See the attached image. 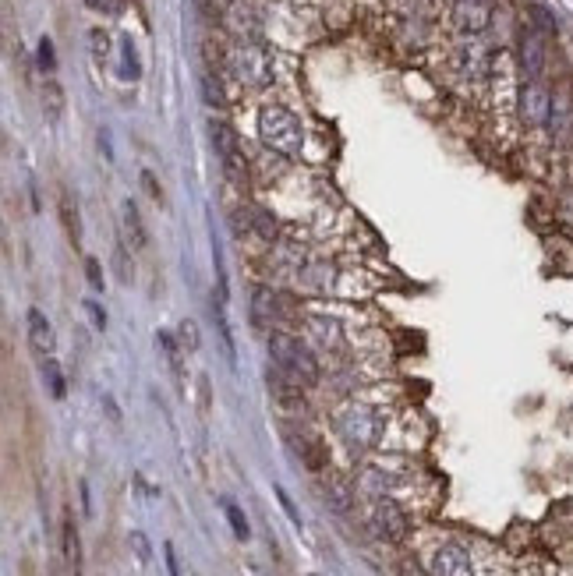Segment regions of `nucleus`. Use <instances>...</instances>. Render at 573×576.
Segmentation results:
<instances>
[{
    "instance_id": "f257e3e1",
    "label": "nucleus",
    "mask_w": 573,
    "mask_h": 576,
    "mask_svg": "<svg viewBox=\"0 0 573 576\" xmlns=\"http://www.w3.org/2000/svg\"><path fill=\"white\" fill-rule=\"evenodd\" d=\"M259 138L266 149L294 160V156H301V145H305V128H301V121L287 107L269 103V107L259 110Z\"/></svg>"
},
{
    "instance_id": "f03ea898",
    "label": "nucleus",
    "mask_w": 573,
    "mask_h": 576,
    "mask_svg": "<svg viewBox=\"0 0 573 576\" xmlns=\"http://www.w3.org/2000/svg\"><path fill=\"white\" fill-rule=\"evenodd\" d=\"M269 354H273V364L280 372H287L294 382L301 386H315L319 382V361L315 354L291 333H273L269 336Z\"/></svg>"
},
{
    "instance_id": "7ed1b4c3",
    "label": "nucleus",
    "mask_w": 573,
    "mask_h": 576,
    "mask_svg": "<svg viewBox=\"0 0 573 576\" xmlns=\"http://www.w3.org/2000/svg\"><path fill=\"white\" fill-rule=\"evenodd\" d=\"M337 432L351 449H375L382 439V414L365 403H347L337 414Z\"/></svg>"
},
{
    "instance_id": "20e7f679",
    "label": "nucleus",
    "mask_w": 573,
    "mask_h": 576,
    "mask_svg": "<svg viewBox=\"0 0 573 576\" xmlns=\"http://www.w3.org/2000/svg\"><path fill=\"white\" fill-rule=\"evenodd\" d=\"M227 68L245 89H266L273 82V61L259 43H237L227 50Z\"/></svg>"
},
{
    "instance_id": "39448f33",
    "label": "nucleus",
    "mask_w": 573,
    "mask_h": 576,
    "mask_svg": "<svg viewBox=\"0 0 573 576\" xmlns=\"http://www.w3.org/2000/svg\"><path fill=\"white\" fill-rule=\"evenodd\" d=\"M552 103H556V96H552V89L545 85V78H524V85H520L517 92V117L524 128H549L552 121Z\"/></svg>"
},
{
    "instance_id": "423d86ee",
    "label": "nucleus",
    "mask_w": 573,
    "mask_h": 576,
    "mask_svg": "<svg viewBox=\"0 0 573 576\" xmlns=\"http://www.w3.org/2000/svg\"><path fill=\"white\" fill-rule=\"evenodd\" d=\"M209 142H213L223 174H227L234 184H248V160H245L241 142H237L234 128H230L227 121H209Z\"/></svg>"
},
{
    "instance_id": "0eeeda50",
    "label": "nucleus",
    "mask_w": 573,
    "mask_h": 576,
    "mask_svg": "<svg viewBox=\"0 0 573 576\" xmlns=\"http://www.w3.org/2000/svg\"><path fill=\"white\" fill-rule=\"evenodd\" d=\"M368 527H372V534L382 541H404L407 538L404 509H400L393 499H386V495H375V499L368 502Z\"/></svg>"
},
{
    "instance_id": "6e6552de",
    "label": "nucleus",
    "mask_w": 573,
    "mask_h": 576,
    "mask_svg": "<svg viewBox=\"0 0 573 576\" xmlns=\"http://www.w3.org/2000/svg\"><path fill=\"white\" fill-rule=\"evenodd\" d=\"M517 64L524 71V78H545V68H549V46H545V36L531 25H524L517 36Z\"/></svg>"
},
{
    "instance_id": "1a4fd4ad",
    "label": "nucleus",
    "mask_w": 573,
    "mask_h": 576,
    "mask_svg": "<svg viewBox=\"0 0 573 576\" xmlns=\"http://www.w3.org/2000/svg\"><path fill=\"white\" fill-rule=\"evenodd\" d=\"M252 319H255V326L273 329V326H283L287 319H294V308L283 294H276V290H269V287H259L252 294Z\"/></svg>"
},
{
    "instance_id": "9d476101",
    "label": "nucleus",
    "mask_w": 573,
    "mask_h": 576,
    "mask_svg": "<svg viewBox=\"0 0 573 576\" xmlns=\"http://www.w3.org/2000/svg\"><path fill=\"white\" fill-rule=\"evenodd\" d=\"M428 576H474V562L464 548L443 545L428 555Z\"/></svg>"
},
{
    "instance_id": "9b49d317",
    "label": "nucleus",
    "mask_w": 573,
    "mask_h": 576,
    "mask_svg": "<svg viewBox=\"0 0 573 576\" xmlns=\"http://www.w3.org/2000/svg\"><path fill=\"white\" fill-rule=\"evenodd\" d=\"M453 22H457L464 32H471V36L485 32L492 22L489 0H453Z\"/></svg>"
},
{
    "instance_id": "f8f14e48",
    "label": "nucleus",
    "mask_w": 573,
    "mask_h": 576,
    "mask_svg": "<svg viewBox=\"0 0 573 576\" xmlns=\"http://www.w3.org/2000/svg\"><path fill=\"white\" fill-rule=\"evenodd\" d=\"M25 326H29V347L36 350L39 357H54V326H50V319H46L39 308H29V315H25Z\"/></svg>"
},
{
    "instance_id": "ddd939ff",
    "label": "nucleus",
    "mask_w": 573,
    "mask_h": 576,
    "mask_svg": "<svg viewBox=\"0 0 573 576\" xmlns=\"http://www.w3.org/2000/svg\"><path fill=\"white\" fill-rule=\"evenodd\" d=\"M287 442H291V449L301 456V463H305L308 470H315V474H322V470H326L329 456H326V446H322L319 439H312V435H294V432H287Z\"/></svg>"
},
{
    "instance_id": "4468645a",
    "label": "nucleus",
    "mask_w": 573,
    "mask_h": 576,
    "mask_svg": "<svg viewBox=\"0 0 573 576\" xmlns=\"http://www.w3.org/2000/svg\"><path fill=\"white\" fill-rule=\"evenodd\" d=\"M301 389H305V386H301V382H294L287 372H280V368H276V372H269V393L276 396V403H280V407H305Z\"/></svg>"
},
{
    "instance_id": "2eb2a0df",
    "label": "nucleus",
    "mask_w": 573,
    "mask_h": 576,
    "mask_svg": "<svg viewBox=\"0 0 573 576\" xmlns=\"http://www.w3.org/2000/svg\"><path fill=\"white\" fill-rule=\"evenodd\" d=\"M305 326L312 329V336L329 350H340L344 347V336H340V322L329 319V315H319V311H308L305 315Z\"/></svg>"
},
{
    "instance_id": "dca6fc26",
    "label": "nucleus",
    "mask_w": 573,
    "mask_h": 576,
    "mask_svg": "<svg viewBox=\"0 0 573 576\" xmlns=\"http://www.w3.org/2000/svg\"><path fill=\"white\" fill-rule=\"evenodd\" d=\"M124 230L131 237V248H146L149 234H146V223L138 216V205L135 202H124Z\"/></svg>"
},
{
    "instance_id": "f3484780",
    "label": "nucleus",
    "mask_w": 573,
    "mask_h": 576,
    "mask_svg": "<svg viewBox=\"0 0 573 576\" xmlns=\"http://www.w3.org/2000/svg\"><path fill=\"white\" fill-rule=\"evenodd\" d=\"M43 114H46V121H61V114H64V89L57 82H46L43 85Z\"/></svg>"
},
{
    "instance_id": "a211bd4d",
    "label": "nucleus",
    "mask_w": 573,
    "mask_h": 576,
    "mask_svg": "<svg viewBox=\"0 0 573 576\" xmlns=\"http://www.w3.org/2000/svg\"><path fill=\"white\" fill-rule=\"evenodd\" d=\"M245 216H248V234H259L262 241H273L276 223H273V216H269L266 209H245Z\"/></svg>"
},
{
    "instance_id": "6ab92c4d",
    "label": "nucleus",
    "mask_w": 573,
    "mask_h": 576,
    "mask_svg": "<svg viewBox=\"0 0 573 576\" xmlns=\"http://www.w3.org/2000/svg\"><path fill=\"white\" fill-rule=\"evenodd\" d=\"M322 492H326V502L337 509V513H347V509H351V488H347L340 478H329Z\"/></svg>"
},
{
    "instance_id": "aec40b11",
    "label": "nucleus",
    "mask_w": 573,
    "mask_h": 576,
    "mask_svg": "<svg viewBox=\"0 0 573 576\" xmlns=\"http://www.w3.org/2000/svg\"><path fill=\"white\" fill-rule=\"evenodd\" d=\"M528 15H531V29H538V32H542V36L545 39H549V36H556V32H559V25H556V18H552V11L549 8H545V4H531V8H528Z\"/></svg>"
},
{
    "instance_id": "412c9836",
    "label": "nucleus",
    "mask_w": 573,
    "mask_h": 576,
    "mask_svg": "<svg viewBox=\"0 0 573 576\" xmlns=\"http://www.w3.org/2000/svg\"><path fill=\"white\" fill-rule=\"evenodd\" d=\"M223 513H227V523H230V531H234V538L237 541H248V520H245V513H241V506L237 502H223Z\"/></svg>"
},
{
    "instance_id": "4be33fe9",
    "label": "nucleus",
    "mask_w": 573,
    "mask_h": 576,
    "mask_svg": "<svg viewBox=\"0 0 573 576\" xmlns=\"http://www.w3.org/2000/svg\"><path fill=\"white\" fill-rule=\"evenodd\" d=\"M43 379H46V386H50V393H54V400H64V375H61V368H57L54 357H43Z\"/></svg>"
},
{
    "instance_id": "5701e85b",
    "label": "nucleus",
    "mask_w": 573,
    "mask_h": 576,
    "mask_svg": "<svg viewBox=\"0 0 573 576\" xmlns=\"http://www.w3.org/2000/svg\"><path fill=\"white\" fill-rule=\"evenodd\" d=\"M156 343H160L163 354H167V364H170V368H174V375H181V350H177L174 336H170V333H160V336H156Z\"/></svg>"
},
{
    "instance_id": "b1692460",
    "label": "nucleus",
    "mask_w": 573,
    "mask_h": 576,
    "mask_svg": "<svg viewBox=\"0 0 573 576\" xmlns=\"http://www.w3.org/2000/svg\"><path fill=\"white\" fill-rule=\"evenodd\" d=\"M202 89H206V103H209V107H223V89H220V82H213V75L202 78Z\"/></svg>"
},
{
    "instance_id": "393cba45",
    "label": "nucleus",
    "mask_w": 573,
    "mask_h": 576,
    "mask_svg": "<svg viewBox=\"0 0 573 576\" xmlns=\"http://www.w3.org/2000/svg\"><path fill=\"white\" fill-rule=\"evenodd\" d=\"M131 548H135L138 562L153 559V548H149V541H146V534H142V531H131Z\"/></svg>"
},
{
    "instance_id": "a878e982",
    "label": "nucleus",
    "mask_w": 573,
    "mask_h": 576,
    "mask_svg": "<svg viewBox=\"0 0 573 576\" xmlns=\"http://www.w3.org/2000/svg\"><path fill=\"white\" fill-rule=\"evenodd\" d=\"M39 68L43 71H54V43L50 39H39Z\"/></svg>"
},
{
    "instance_id": "bb28decb",
    "label": "nucleus",
    "mask_w": 573,
    "mask_h": 576,
    "mask_svg": "<svg viewBox=\"0 0 573 576\" xmlns=\"http://www.w3.org/2000/svg\"><path fill=\"white\" fill-rule=\"evenodd\" d=\"M181 343L188 350H199V326L195 322H181Z\"/></svg>"
},
{
    "instance_id": "cd10ccee",
    "label": "nucleus",
    "mask_w": 573,
    "mask_h": 576,
    "mask_svg": "<svg viewBox=\"0 0 573 576\" xmlns=\"http://www.w3.org/2000/svg\"><path fill=\"white\" fill-rule=\"evenodd\" d=\"M85 280L92 283V290H103V273H100V262H96V258H85Z\"/></svg>"
},
{
    "instance_id": "c85d7f7f",
    "label": "nucleus",
    "mask_w": 573,
    "mask_h": 576,
    "mask_svg": "<svg viewBox=\"0 0 573 576\" xmlns=\"http://www.w3.org/2000/svg\"><path fill=\"white\" fill-rule=\"evenodd\" d=\"M92 11H100V15H117L124 8V0H85Z\"/></svg>"
},
{
    "instance_id": "c756f323",
    "label": "nucleus",
    "mask_w": 573,
    "mask_h": 576,
    "mask_svg": "<svg viewBox=\"0 0 573 576\" xmlns=\"http://www.w3.org/2000/svg\"><path fill=\"white\" fill-rule=\"evenodd\" d=\"M276 499H280V506H283V513L291 516V523H294V527H301V513H298V509H294V502H291V495L283 492V488H276Z\"/></svg>"
},
{
    "instance_id": "7c9ffc66",
    "label": "nucleus",
    "mask_w": 573,
    "mask_h": 576,
    "mask_svg": "<svg viewBox=\"0 0 573 576\" xmlns=\"http://www.w3.org/2000/svg\"><path fill=\"white\" fill-rule=\"evenodd\" d=\"M124 78H138V57L131 43H124Z\"/></svg>"
},
{
    "instance_id": "2f4dec72",
    "label": "nucleus",
    "mask_w": 573,
    "mask_h": 576,
    "mask_svg": "<svg viewBox=\"0 0 573 576\" xmlns=\"http://www.w3.org/2000/svg\"><path fill=\"white\" fill-rule=\"evenodd\" d=\"M92 50L96 57H107V32L103 29H92Z\"/></svg>"
},
{
    "instance_id": "473e14b6",
    "label": "nucleus",
    "mask_w": 573,
    "mask_h": 576,
    "mask_svg": "<svg viewBox=\"0 0 573 576\" xmlns=\"http://www.w3.org/2000/svg\"><path fill=\"white\" fill-rule=\"evenodd\" d=\"M85 311L92 315V322H96V329H103L107 326V315H103V308L96 301H85Z\"/></svg>"
},
{
    "instance_id": "72a5a7b5",
    "label": "nucleus",
    "mask_w": 573,
    "mask_h": 576,
    "mask_svg": "<svg viewBox=\"0 0 573 576\" xmlns=\"http://www.w3.org/2000/svg\"><path fill=\"white\" fill-rule=\"evenodd\" d=\"M163 555H167V569H170V576H181V562H177L174 545H163Z\"/></svg>"
},
{
    "instance_id": "f704fd0d",
    "label": "nucleus",
    "mask_w": 573,
    "mask_h": 576,
    "mask_svg": "<svg viewBox=\"0 0 573 576\" xmlns=\"http://www.w3.org/2000/svg\"><path fill=\"white\" fill-rule=\"evenodd\" d=\"M142 181H146V188H149V195H153L156 198V202H160V188H156V181H153V174H142Z\"/></svg>"
},
{
    "instance_id": "c9c22d12",
    "label": "nucleus",
    "mask_w": 573,
    "mask_h": 576,
    "mask_svg": "<svg viewBox=\"0 0 573 576\" xmlns=\"http://www.w3.org/2000/svg\"><path fill=\"white\" fill-rule=\"evenodd\" d=\"M312 576H319V573H312Z\"/></svg>"
}]
</instances>
